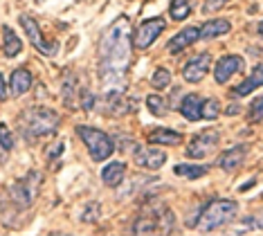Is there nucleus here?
Wrapping results in <instances>:
<instances>
[{"label":"nucleus","instance_id":"f8f14e48","mask_svg":"<svg viewBox=\"0 0 263 236\" xmlns=\"http://www.w3.org/2000/svg\"><path fill=\"white\" fill-rule=\"evenodd\" d=\"M133 157H135V162H137L140 167L153 169V171H158V169L166 162V155H164L160 149H146V147H140V144L135 147Z\"/></svg>","mask_w":263,"mask_h":236},{"label":"nucleus","instance_id":"9d476101","mask_svg":"<svg viewBox=\"0 0 263 236\" xmlns=\"http://www.w3.org/2000/svg\"><path fill=\"white\" fill-rule=\"evenodd\" d=\"M241 68H243V59L238 54H225V57L218 59L216 68H214V79L218 83H227Z\"/></svg>","mask_w":263,"mask_h":236},{"label":"nucleus","instance_id":"f3484780","mask_svg":"<svg viewBox=\"0 0 263 236\" xmlns=\"http://www.w3.org/2000/svg\"><path fill=\"white\" fill-rule=\"evenodd\" d=\"M124 175H126V165L124 162H110V165H106L101 169V180L108 187H119Z\"/></svg>","mask_w":263,"mask_h":236},{"label":"nucleus","instance_id":"f03ea898","mask_svg":"<svg viewBox=\"0 0 263 236\" xmlns=\"http://www.w3.org/2000/svg\"><path fill=\"white\" fill-rule=\"evenodd\" d=\"M59 115L52 108L45 106H32L18 115V131L27 142H34L39 137L52 135L59 129Z\"/></svg>","mask_w":263,"mask_h":236},{"label":"nucleus","instance_id":"6e6552de","mask_svg":"<svg viewBox=\"0 0 263 236\" xmlns=\"http://www.w3.org/2000/svg\"><path fill=\"white\" fill-rule=\"evenodd\" d=\"M21 25H23V29H25V34H27V39H29V43H32L36 50L41 52V54H54L57 52V47L54 45H50L45 41V36H43V32H41V27H39V23L34 21L32 16H27V14H21Z\"/></svg>","mask_w":263,"mask_h":236},{"label":"nucleus","instance_id":"c756f323","mask_svg":"<svg viewBox=\"0 0 263 236\" xmlns=\"http://www.w3.org/2000/svg\"><path fill=\"white\" fill-rule=\"evenodd\" d=\"M0 147H3L5 151L14 149V137H11V133L5 124H0Z\"/></svg>","mask_w":263,"mask_h":236},{"label":"nucleus","instance_id":"7ed1b4c3","mask_svg":"<svg viewBox=\"0 0 263 236\" xmlns=\"http://www.w3.org/2000/svg\"><path fill=\"white\" fill-rule=\"evenodd\" d=\"M238 205L234 201H214L209 203L198 216V229L200 232H214V229L227 225L236 216Z\"/></svg>","mask_w":263,"mask_h":236},{"label":"nucleus","instance_id":"b1692460","mask_svg":"<svg viewBox=\"0 0 263 236\" xmlns=\"http://www.w3.org/2000/svg\"><path fill=\"white\" fill-rule=\"evenodd\" d=\"M74 88H77V79L72 75H68V77H65V81H63V104L68 108L74 106V99H77Z\"/></svg>","mask_w":263,"mask_h":236},{"label":"nucleus","instance_id":"c85d7f7f","mask_svg":"<svg viewBox=\"0 0 263 236\" xmlns=\"http://www.w3.org/2000/svg\"><path fill=\"white\" fill-rule=\"evenodd\" d=\"M243 227L245 229H263V209L252 216H248V219H243Z\"/></svg>","mask_w":263,"mask_h":236},{"label":"nucleus","instance_id":"f704fd0d","mask_svg":"<svg viewBox=\"0 0 263 236\" xmlns=\"http://www.w3.org/2000/svg\"><path fill=\"white\" fill-rule=\"evenodd\" d=\"M5 99H7V81L0 75V101H5Z\"/></svg>","mask_w":263,"mask_h":236},{"label":"nucleus","instance_id":"4468645a","mask_svg":"<svg viewBox=\"0 0 263 236\" xmlns=\"http://www.w3.org/2000/svg\"><path fill=\"white\" fill-rule=\"evenodd\" d=\"M198 39H200V27H184L182 32H178L169 41V52L171 54H180L182 50H187L191 43H196Z\"/></svg>","mask_w":263,"mask_h":236},{"label":"nucleus","instance_id":"72a5a7b5","mask_svg":"<svg viewBox=\"0 0 263 236\" xmlns=\"http://www.w3.org/2000/svg\"><path fill=\"white\" fill-rule=\"evenodd\" d=\"M61 151H63V142H57L52 149H47V157H52V160H54V157L61 155Z\"/></svg>","mask_w":263,"mask_h":236},{"label":"nucleus","instance_id":"a211bd4d","mask_svg":"<svg viewBox=\"0 0 263 236\" xmlns=\"http://www.w3.org/2000/svg\"><path fill=\"white\" fill-rule=\"evenodd\" d=\"M148 142L151 144H162V147H178L182 142V135L173 129H155L148 135Z\"/></svg>","mask_w":263,"mask_h":236},{"label":"nucleus","instance_id":"1a4fd4ad","mask_svg":"<svg viewBox=\"0 0 263 236\" xmlns=\"http://www.w3.org/2000/svg\"><path fill=\"white\" fill-rule=\"evenodd\" d=\"M209 63H212V57H209L207 52H200V54H196V57H191L189 61L184 63V68H182L184 81L200 83L202 79L207 77V72H209Z\"/></svg>","mask_w":263,"mask_h":236},{"label":"nucleus","instance_id":"cd10ccee","mask_svg":"<svg viewBox=\"0 0 263 236\" xmlns=\"http://www.w3.org/2000/svg\"><path fill=\"white\" fill-rule=\"evenodd\" d=\"M248 119L252 124L263 122V97H259V99H254L252 104H250V108H248Z\"/></svg>","mask_w":263,"mask_h":236},{"label":"nucleus","instance_id":"dca6fc26","mask_svg":"<svg viewBox=\"0 0 263 236\" xmlns=\"http://www.w3.org/2000/svg\"><path fill=\"white\" fill-rule=\"evenodd\" d=\"M232 29V23L227 21V18H214V21L205 23V25L200 27V39H216V36H223Z\"/></svg>","mask_w":263,"mask_h":236},{"label":"nucleus","instance_id":"ddd939ff","mask_svg":"<svg viewBox=\"0 0 263 236\" xmlns=\"http://www.w3.org/2000/svg\"><path fill=\"white\" fill-rule=\"evenodd\" d=\"M245 157H248V147H245V144H238V147L227 149L225 153L220 155L218 167L223 169V171H236V169L245 162Z\"/></svg>","mask_w":263,"mask_h":236},{"label":"nucleus","instance_id":"bb28decb","mask_svg":"<svg viewBox=\"0 0 263 236\" xmlns=\"http://www.w3.org/2000/svg\"><path fill=\"white\" fill-rule=\"evenodd\" d=\"M200 115H202V119H216L218 115H220V104H218V99H205V101H202Z\"/></svg>","mask_w":263,"mask_h":236},{"label":"nucleus","instance_id":"6ab92c4d","mask_svg":"<svg viewBox=\"0 0 263 236\" xmlns=\"http://www.w3.org/2000/svg\"><path fill=\"white\" fill-rule=\"evenodd\" d=\"M263 86V63H259L256 68L252 70V75H250L245 81L241 83V86H236L234 88V95H238V97H245V95H250L252 90H256V88H261Z\"/></svg>","mask_w":263,"mask_h":236},{"label":"nucleus","instance_id":"4be33fe9","mask_svg":"<svg viewBox=\"0 0 263 236\" xmlns=\"http://www.w3.org/2000/svg\"><path fill=\"white\" fill-rule=\"evenodd\" d=\"M209 171L207 165H176L173 173L180 175V178H189V180H196V178H202Z\"/></svg>","mask_w":263,"mask_h":236},{"label":"nucleus","instance_id":"a878e982","mask_svg":"<svg viewBox=\"0 0 263 236\" xmlns=\"http://www.w3.org/2000/svg\"><path fill=\"white\" fill-rule=\"evenodd\" d=\"M169 83H171V72L169 70H164V68H158L153 72V77H151V86L155 90H164V88H169Z\"/></svg>","mask_w":263,"mask_h":236},{"label":"nucleus","instance_id":"aec40b11","mask_svg":"<svg viewBox=\"0 0 263 236\" xmlns=\"http://www.w3.org/2000/svg\"><path fill=\"white\" fill-rule=\"evenodd\" d=\"M200 108H202L200 97L198 95H187L182 99V104H180V113H182V117L189 119V122H198V119H202Z\"/></svg>","mask_w":263,"mask_h":236},{"label":"nucleus","instance_id":"5701e85b","mask_svg":"<svg viewBox=\"0 0 263 236\" xmlns=\"http://www.w3.org/2000/svg\"><path fill=\"white\" fill-rule=\"evenodd\" d=\"M169 14L173 21H184L191 14V3L189 0H171V9Z\"/></svg>","mask_w":263,"mask_h":236},{"label":"nucleus","instance_id":"20e7f679","mask_svg":"<svg viewBox=\"0 0 263 236\" xmlns=\"http://www.w3.org/2000/svg\"><path fill=\"white\" fill-rule=\"evenodd\" d=\"M41 180H43L41 178V173L29 171L25 178L16 180V183L9 187L7 196H9V201H11V205H14L16 211H25V209L32 207L34 198H36V193H39Z\"/></svg>","mask_w":263,"mask_h":236},{"label":"nucleus","instance_id":"2f4dec72","mask_svg":"<svg viewBox=\"0 0 263 236\" xmlns=\"http://www.w3.org/2000/svg\"><path fill=\"white\" fill-rule=\"evenodd\" d=\"M227 3H232V0H207V3L202 5V11H205V14H214V11L223 9Z\"/></svg>","mask_w":263,"mask_h":236},{"label":"nucleus","instance_id":"f257e3e1","mask_svg":"<svg viewBox=\"0 0 263 236\" xmlns=\"http://www.w3.org/2000/svg\"><path fill=\"white\" fill-rule=\"evenodd\" d=\"M130 50V23L126 16H122L106 29L99 41V77L104 83V97L124 95L128 81Z\"/></svg>","mask_w":263,"mask_h":236},{"label":"nucleus","instance_id":"c9c22d12","mask_svg":"<svg viewBox=\"0 0 263 236\" xmlns=\"http://www.w3.org/2000/svg\"><path fill=\"white\" fill-rule=\"evenodd\" d=\"M259 34L263 36V21H261V25H259Z\"/></svg>","mask_w":263,"mask_h":236},{"label":"nucleus","instance_id":"9b49d317","mask_svg":"<svg viewBox=\"0 0 263 236\" xmlns=\"http://www.w3.org/2000/svg\"><path fill=\"white\" fill-rule=\"evenodd\" d=\"M160 211H162V205L160 207H146L137 216L133 232L135 234H155L160 232Z\"/></svg>","mask_w":263,"mask_h":236},{"label":"nucleus","instance_id":"423d86ee","mask_svg":"<svg viewBox=\"0 0 263 236\" xmlns=\"http://www.w3.org/2000/svg\"><path fill=\"white\" fill-rule=\"evenodd\" d=\"M218 142H220L218 131H202V133H198V135L191 137V142L187 147V155L191 157V160H202V157H207L214 149L218 147Z\"/></svg>","mask_w":263,"mask_h":236},{"label":"nucleus","instance_id":"39448f33","mask_svg":"<svg viewBox=\"0 0 263 236\" xmlns=\"http://www.w3.org/2000/svg\"><path fill=\"white\" fill-rule=\"evenodd\" d=\"M77 135L83 140L88 153H90L95 162L108 160L112 155V151H115V144H112L110 135H106V133L99 129H92V126H77Z\"/></svg>","mask_w":263,"mask_h":236},{"label":"nucleus","instance_id":"412c9836","mask_svg":"<svg viewBox=\"0 0 263 236\" xmlns=\"http://www.w3.org/2000/svg\"><path fill=\"white\" fill-rule=\"evenodd\" d=\"M3 50H5V57H9V59L18 57L23 50L21 39L16 36V32L11 27H3Z\"/></svg>","mask_w":263,"mask_h":236},{"label":"nucleus","instance_id":"2eb2a0df","mask_svg":"<svg viewBox=\"0 0 263 236\" xmlns=\"http://www.w3.org/2000/svg\"><path fill=\"white\" fill-rule=\"evenodd\" d=\"M34 79H32V72L25 70V68H18L11 72V79H9V88H11V95L14 97H21L25 95L29 88H32Z\"/></svg>","mask_w":263,"mask_h":236},{"label":"nucleus","instance_id":"0eeeda50","mask_svg":"<svg viewBox=\"0 0 263 236\" xmlns=\"http://www.w3.org/2000/svg\"><path fill=\"white\" fill-rule=\"evenodd\" d=\"M162 32H164V18H160V16L148 18V21H144L140 27H137V32L133 36V47H137V50H146L148 45L155 43V39H158Z\"/></svg>","mask_w":263,"mask_h":236},{"label":"nucleus","instance_id":"e433bc0d","mask_svg":"<svg viewBox=\"0 0 263 236\" xmlns=\"http://www.w3.org/2000/svg\"><path fill=\"white\" fill-rule=\"evenodd\" d=\"M36 3H43V0H36Z\"/></svg>","mask_w":263,"mask_h":236},{"label":"nucleus","instance_id":"473e14b6","mask_svg":"<svg viewBox=\"0 0 263 236\" xmlns=\"http://www.w3.org/2000/svg\"><path fill=\"white\" fill-rule=\"evenodd\" d=\"M81 106L86 108V111H92V106H95V97L88 93V90H83L81 93Z\"/></svg>","mask_w":263,"mask_h":236},{"label":"nucleus","instance_id":"7c9ffc66","mask_svg":"<svg viewBox=\"0 0 263 236\" xmlns=\"http://www.w3.org/2000/svg\"><path fill=\"white\" fill-rule=\"evenodd\" d=\"M99 211H101L99 203H90V205L86 207V211H83V216H81L83 223H95V221L99 219Z\"/></svg>","mask_w":263,"mask_h":236},{"label":"nucleus","instance_id":"393cba45","mask_svg":"<svg viewBox=\"0 0 263 236\" xmlns=\"http://www.w3.org/2000/svg\"><path fill=\"white\" fill-rule=\"evenodd\" d=\"M146 106H148V111H151L155 117H162V115L166 113V99L164 97H160V95H148L146 97Z\"/></svg>","mask_w":263,"mask_h":236}]
</instances>
